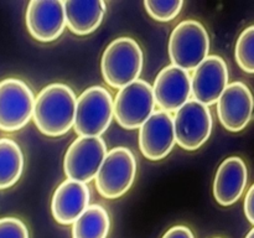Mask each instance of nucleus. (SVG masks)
Listing matches in <instances>:
<instances>
[{"label":"nucleus","mask_w":254,"mask_h":238,"mask_svg":"<svg viewBox=\"0 0 254 238\" xmlns=\"http://www.w3.org/2000/svg\"><path fill=\"white\" fill-rule=\"evenodd\" d=\"M76 102L71 87L64 83L49 84L35 98V125L47 136L64 135L73 126Z\"/></svg>","instance_id":"nucleus-1"},{"label":"nucleus","mask_w":254,"mask_h":238,"mask_svg":"<svg viewBox=\"0 0 254 238\" xmlns=\"http://www.w3.org/2000/svg\"><path fill=\"white\" fill-rule=\"evenodd\" d=\"M144 56L138 42L131 37H118L102 55L101 69L104 81L113 88H123L139 79Z\"/></svg>","instance_id":"nucleus-2"},{"label":"nucleus","mask_w":254,"mask_h":238,"mask_svg":"<svg viewBox=\"0 0 254 238\" xmlns=\"http://www.w3.org/2000/svg\"><path fill=\"white\" fill-rule=\"evenodd\" d=\"M113 119V97L102 86H93L77 98L74 131L79 136H101Z\"/></svg>","instance_id":"nucleus-3"},{"label":"nucleus","mask_w":254,"mask_h":238,"mask_svg":"<svg viewBox=\"0 0 254 238\" xmlns=\"http://www.w3.org/2000/svg\"><path fill=\"white\" fill-rule=\"evenodd\" d=\"M210 51V37L205 26L196 20L180 22L171 32L169 40V56L174 66L195 69Z\"/></svg>","instance_id":"nucleus-4"},{"label":"nucleus","mask_w":254,"mask_h":238,"mask_svg":"<svg viewBox=\"0 0 254 238\" xmlns=\"http://www.w3.org/2000/svg\"><path fill=\"white\" fill-rule=\"evenodd\" d=\"M136 175V160L126 146H117L107 155L96 175L97 191L106 198H118L133 185Z\"/></svg>","instance_id":"nucleus-5"},{"label":"nucleus","mask_w":254,"mask_h":238,"mask_svg":"<svg viewBox=\"0 0 254 238\" xmlns=\"http://www.w3.org/2000/svg\"><path fill=\"white\" fill-rule=\"evenodd\" d=\"M153 88L144 79H136L123 87L113 99V116L121 126L139 129L154 113Z\"/></svg>","instance_id":"nucleus-6"},{"label":"nucleus","mask_w":254,"mask_h":238,"mask_svg":"<svg viewBox=\"0 0 254 238\" xmlns=\"http://www.w3.org/2000/svg\"><path fill=\"white\" fill-rule=\"evenodd\" d=\"M175 143L185 150H197L212 133V114L208 107L189 99L173 118Z\"/></svg>","instance_id":"nucleus-7"},{"label":"nucleus","mask_w":254,"mask_h":238,"mask_svg":"<svg viewBox=\"0 0 254 238\" xmlns=\"http://www.w3.org/2000/svg\"><path fill=\"white\" fill-rule=\"evenodd\" d=\"M35 96L19 78L0 81V130L16 131L32 118Z\"/></svg>","instance_id":"nucleus-8"},{"label":"nucleus","mask_w":254,"mask_h":238,"mask_svg":"<svg viewBox=\"0 0 254 238\" xmlns=\"http://www.w3.org/2000/svg\"><path fill=\"white\" fill-rule=\"evenodd\" d=\"M106 155L107 144L101 136H78L64 155V174L68 180L89 182L96 178Z\"/></svg>","instance_id":"nucleus-9"},{"label":"nucleus","mask_w":254,"mask_h":238,"mask_svg":"<svg viewBox=\"0 0 254 238\" xmlns=\"http://www.w3.org/2000/svg\"><path fill=\"white\" fill-rule=\"evenodd\" d=\"M228 84V69L220 56H207L191 77V96L193 101L208 107L217 103Z\"/></svg>","instance_id":"nucleus-10"},{"label":"nucleus","mask_w":254,"mask_h":238,"mask_svg":"<svg viewBox=\"0 0 254 238\" xmlns=\"http://www.w3.org/2000/svg\"><path fill=\"white\" fill-rule=\"evenodd\" d=\"M26 26L37 41L51 42L59 39L66 27L64 1L32 0L26 9Z\"/></svg>","instance_id":"nucleus-11"},{"label":"nucleus","mask_w":254,"mask_h":238,"mask_svg":"<svg viewBox=\"0 0 254 238\" xmlns=\"http://www.w3.org/2000/svg\"><path fill=\"white\" fill-rule=\"evenodd\" d=\"M173 117L170 113L154 112L139 128V148L149 160H161L175 146Z\"/></svg>","instance_id":"nucleus-12"},{"label":"nucleus","mask_w":254,"mask_h":238,"mask_svg":"<svg viewBox=\"0 0 254 238\" xmlns=\"http://www.w3.org/2000/svg\"><path fill=\"white\" fill-rule=\"evenodd\" d=\"M217 114L227 130L237 133L250 124L253 116V96L243 82L227 84L217 101Z\"/></svg>","instance_id":"nucleus-13"},{"label":"nucleus","mask_w":254,"mask_h":238,"mask_svg":"<svg viewBox=\"0 0 254 238\" xmlns=\"http://www.w3.org/2000/svg\"><path fill=\"white\" fill-rule=\"evenodd\" d=\"M155 104L163 112H176L191 97V77L188 71L178 66H166L159 72L154 82Z\"/></svg>","instance_id":"nucleus-14"},{"label":"nucleus","mask_w":254,"mask_h":238,"mask_svg":"<svg viewBox=\"0 0 254 238\" xmlns=\"http://www.w3.org/2000/svg\"><path fill=\"white\" fill-rule=\"evenodd\" d=\"M89 198L91 192L87 183L67 178L52 196V216L60 225H72L89 206Z\"/></svg>","instance_id":"nucleus-15"},{"label":"nucleus","mask_w":254,"mask_h":238,"mask_svg":"<svg viewBox=\"0 0 254 238\" xmlns=\"http://www.w3.org/2000/svg\"><path fill=\"white\" fill-rule=\"evenodd\" d=\"M247 165L240 156L225 159L217 169L213 181V195L221 206L237 202L247 186Z\"/></svg>","instance_id":"nucleus-16"},{"label":"nucleus","mask_w":254,"mask_h":238,"mask_svg":"<svg viewBox=\"0 0 254 238\" xmlns=\"http://www.w3.org/2000/svg\"><path fill=\"white\" fill-rule=\"evenodd\" d=\"M64 7L66 26L79 36L92 34L94 30L98 29L107 10V5L103 0H67L64 1Z\"/></svg>","instance_id":"nucleus-17"},{"label":"nucleus","mask_w":254,"mask_h":238,"mask_svg":"<svg viewBox=\"0 0 254 238\" xmlns=\"http://www.w3.org/2000/svg\"><path fill=\"white\" fill-rule=\"evenodd\" d=\"M111 220L102 205H89L72 223V238H107Z\"/></svg>","instance_id":"nucleus-18"},{"label":"nucleus","mask_w":254,"mask_h":238,"mask_svg":"<svg viewBox=\"0 0 254 238\" xmlns=\"http://www.w3.org/2000/svg\"><path fill=\"white\" fill-rule=\"evenodd\" d=\"M24 170V154L16 141L0 138V190H5L19 181Z\"/></svg>","instance_id":"nucleus-19"},{"label":"nucleus","mask_w":254,"mask_h":238,"mask_svg":"<svg viewBox=\"0 0 254 238\" xmlns=\"http://www.w3.org/2000/svg\"><path fill=\"white\" fill-rule=\"evenodd\" d=\"M254 26L243 30L236 44V61L238 66L247 73L254 72Z\"/></svg>","instance_id":"nucleus-20"},{"label":"nucleus","mask_w":254,"mask_h":238,"mask_svg":"<svg viewBox=\"0 0 254 238\" xmlns=\"http://www.w3.org/2000/svg\"><path fill=\"white\" fill-rule=\"evenodd\" d=\"M144 6L153 19L166 22L171 21L180 14L184 6V1H181V0H171V1L146 0V1H144Z\"/></svg>","instance_id":"nucleus-21"},{"label":"nucleus","mask_w":254,"mask_h":238,"mask_svg":"<svg viewBox=\"0 0 254 238\" xmlns=\"http://www.w3.org/2000/svg\"><path fill=\"white\" fill-rule=\"evenodd\" d=\"M0 238H30L29 230L16 217L0 218Z\"/></svg>","instance_id":"nucleus-22"},{"label":"nucleus","mask_w":254,"mask_h":238,"mask_svg":"<svg viewBox=\"0 0 254 238\" xmlns=\"http://www.w3.org/2000/svg\"><path fill=\"white\" fill-rule=\"evenodd\" d=\"M163 238H195L190 228L186 226H174L170 230L166 231Z\"/></svg>","instance_id":"nucleus-23"},{"label":"nucleus","mask_w":254,"mask_h":238,"mask_svg":"<svg viewBox=\"0 0 254 238\" xmlns=\"http://www.w3.org/2000/svg\"><path fill=\"white\" fill-rule=\"evenodd\" d=\"M253 200H254V186H251L250 190H248L247 195H246V200H245V215L246 217L248 218L251 223H254V205H253Z\"/></svg>","instance_id":"nucleus-24"},{"label":"nucleus","mask_w":254,"mask_h":238,"mask_svg":"<svg viewBox=\"0 0 254 238\" xmlns=\"http://www.w3.org/2000/svg\"><path fill=\"white\" fill-rule=\"evenodd\" d=\"M246 238H254V230H253V228L250 231V233H248L247 237H246Z\"/></svg>","instance_id":"nucleus-25"},{"label":"nucleus","mask_w":254,"mask_h":238,"mask_svg":"<svg viewBox=\"0 0 254 238\" xmlns=\"http://www.w3.org/2000/svg\"><path fill=\"white\" fill-rule=\"evenodd\" d=\"M217 238H220V237H217Z\"/></svg>","instance_id":"nucleus-26"}]
</instances>
